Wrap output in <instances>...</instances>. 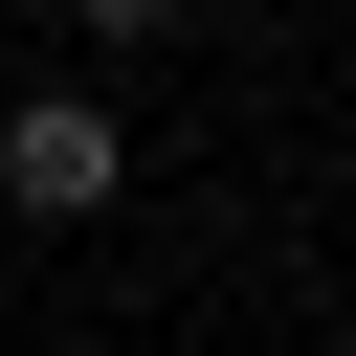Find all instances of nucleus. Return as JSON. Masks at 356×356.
Masks as SVG:
<instances>
[{
    "label": "nucleus",
    "instance_id": "f257e3e1",
    "mask_svg": "<svg viewBox=\"0 0 356 356\" xmlns=\"http://www.w3.org/2000/svg\"><path fill=\"white\" fill-rule=\"evenodd\" d=\"M111 178H134V134H111L89 89H22V111H0V200H22V222H111Z\"/></svg>",
    "mask_w": 356,
    "mask_h": 356
},
{
    "label": "nucleus",
    "instance_id": "f03ea898",
    "mask_svg": "<svg viewBox=\"0 0 356 356\" xmlns=\"http://www.w3.org/2000/svg\"><path fill=\"white\" fill-rule=\"evenodd\" d=\"M67 22H89V44H178L200 0H67Z\"/></svg>",
    "mask_w": 356,
    "mask_h": 356
}]
</instances>
